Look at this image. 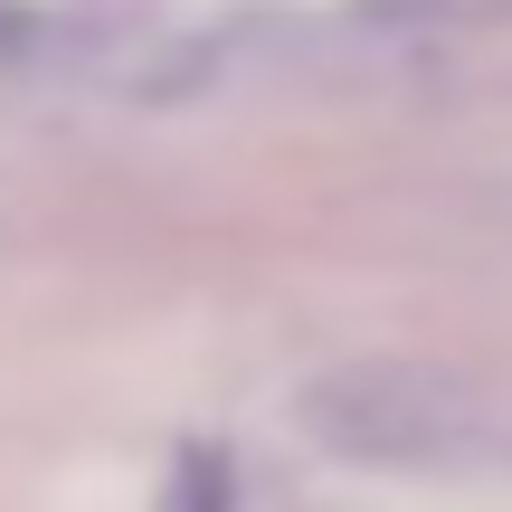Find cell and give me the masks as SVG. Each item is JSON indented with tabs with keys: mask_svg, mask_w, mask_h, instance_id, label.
<instances>
[{
	"mask_svg": "<svg viewBox=\"0 0 512 512\" xmlns=\"http://www.w3.org/2000/svg\"><path fill=\"white\" fill-rule=\"evenodd\" d=\"M294 427L351 465H399V475H437V465H494L512 456V408L465 370L437 361H351L294 399Z\"/></svg>",
	"mask_w": 512,
	"mask_h": 512,
	"instance_id": "1",
	"label": "cell"
}]
</instances>
